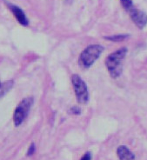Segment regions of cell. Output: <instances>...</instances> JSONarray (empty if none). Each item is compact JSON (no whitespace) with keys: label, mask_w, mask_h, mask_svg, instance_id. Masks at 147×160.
Wrapping results in <instances>:
<instances>
[{"label":"cell","mask_w":147,"mask_h":160,"mask_svg":"<svg viewBox=\"0 0 147 160\" xmlns=\"http://www.w3.org/2000/svg\"><path fill=\"white\" fill-rule=\"evenodd\" d=\"M7 6H8V8L11 10V12L13 13L14 17L16 18L17 21H18L21 25H23V26H27L28 24H29V21H28L27 18H26V15H25L24 12H23V10L21 8H19L18 6L15 5V4H10V3H7Z\"/></svg>","instance_id":"cell-6"},{"label":"cell","mask_w":147,"mask_h":160,"mask_svg":"<svg viewBox=\"0 0 147 160\" xmlns=\"http://www.w3.org/2000/svg\"><path fill=\"white\" fill-rule=\"evenodd\" d=\"M117 154L119 156V158L120 160H134L135 159V155L130 151V149L121 145L117 150Z\"/></svg>","instance_id":"cell-7"},{"label":"cell","mask_w":147,"mask_h":160,"mask_svg":"<svg viewBox=\"0 0 147 160\" xmlns=\"http://www.w3.org/2000/svg\"><path fill=\"white\" fill-rule=\"evenodd\" d=\"M92 159V155H91V153L90 152H86L83 157H82V158L80 160H91Z\"/></svg>","instance_id":"cell-13"},{"label":"cell","mask_w":147,"mask_h":160,"mask_svg":"<svg viewBox=\"0 0 147 160\" xmlns=\"http://www.w3.org/2000/svg\"><path fill=\"white\" fill-rule=\"evenodd\" d=\"M130 17L133 23L139 27V29H144L147 24V15L140 10L135 8H131L129 11Z\"/></svg>","instance_id":"cell-5"},{"label":"cell","mask_w":147,"mask_h":160,"mask_svg":"<svg viewBox=\"0 0 147 160\" xmlns=\"http://www.w3.org/2000/svg\"><path fill=\"white\" fill-rule=\"evenodd\" d=\"M129 35L128 34H120V35H114V36H110V37H105L104 38L110 41H113V42H120V41H123L125 38H127Z\"/></svg>","instance_id":"cell-9"},{"label":"cell","mask_w":147,"mask_h":160,"mask_svg":"<svg viewBox=\"0 0 147 160\" xmlns=\"http://www.w3.org/2000/svg\"><path fill=\"white\" fill-rule=\"evenodd\" d=\"M104 47L100 44H92L84 49L80 54L79 63L83 68H90L103 52Z\"/></svg>","instance_id":"cell-2"},{"label":"cell","mask_w":147,"mask_h":160,"mask_svg":"<svg viewBox=\"0 0 147 160\" xmlns=\"http://www.w3.org/2000/svg\"><path fill=\"white\" fill-rule=\"evenodd\" d=\"M72 83L78 102L79 104H86L89 100V92L84 81L79 75L74 74L72 77Z\"/></svg>","instance_id":"cell-4"},{"label":"cell","mask_w":147,"mask_h":160,"mask_svg":"<svg viewBox=\"0 0 147 160\" xmlns=\"http://www.w3.org/2000/svg\"><path fill=\"white\" fill-rule=\"evenodd\" d=\"M13 85V81H9L7 83L0 85V98L4 96L6 92H8L10 89L12 88Z\"/></svg>","instance_id":"cell-8"},{"label":"cell","mask_w":147,"mask_h":160,"mask_svg":"<svg viewBox=\"0 0 147 160\" xmlns=\"http://www.w3.org/2000/svg\"><path fill=\"white\" fill-rule=\"evenodd\" d=\"M35 149H36V147H35V144H33V143H32L31 145H30V147H29V149H28L27 156H32V155H33V154H34V152H35Z\"/></svg>","instance_id":"cell-11"},{"label":"cell","mask_w":147,"mask_h":160,"mask_svg":"<svg viewBox=\"0 0 147 160\" xmlns=\"http://www.w3.org/2000/svg\"><path fill=\"white\" fill-rule=\"evenodd\" d=\"M71 112H72V114H75V115H79L80 113H81V110L79 107H72L71 108Z\"/></svg>","instance_id":"cell-12"},{"label":"cell","mask_w":147,"mask_h":160,"mask_svg":"<svg viewBox=\"0 0 147 160\" xmlns=\"http://www.w3.org/2000/svg\"><path fill=\"white\" fill-rule=\"evenodd\" d=\"M0 85H1V84H0Z\"/></svg>","instance_id":"cell-14"},{"label":"cell","mask_w":147,"mask_h":160,"mask_svg":"<svg viewBox=\"0 0 147 160\" xmlns=\"http://www.w3.org/2000/svg\"><path fill=\"white\" fill-rule=\"evenodd\" d=\"M127 48L123 47L119 50L112 52L105 59V65L107 67V70L111 78H117L121 75L123 67H122V63L123 60L127 54Z\"/></svg>","instance_id":"cell-1"},{"label":"cell","mask_w":147,"mask_h":160,"mask_svg":"<svg viewBox=\"0 0 147 160\" xmlns=\"http://www.w3.org/2000/svg\"><path fill=\"white\" fill-rule=\"evenodd\" d=\"M122 6L125 9L126 11H130L131 8H133V4H132V0H120Z\"/></svg>","instance_id":"cell-10"},{"label":"cell","mask_w":147,"mask_h":160,"mask_svg":"<svg viewBox=\"0 0 147 160\" xmlns=\"http://www.w3.org/2000/svg\"><path fill=\"white\" fill-rule=\"evenodd\" d=\"M32 104H33V98L28 97L24 98L18 104L13 114V122L16 126H19L20 124H22L24 120L26 118Z\"/></svg>","instance_id":"cell-3"}]
</instances>
